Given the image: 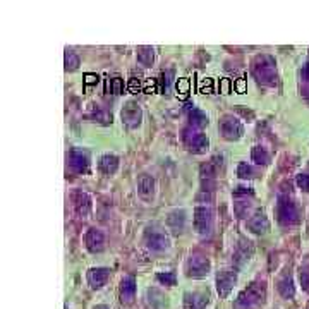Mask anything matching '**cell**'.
Returning <instances> with one entry per match:
<instances>
[{
    "mask_svg": "<svg viewBox=\"0 0 309 309\" xmlns=\"http://www.w3.org/2000/svg\"><path fill=\"white\" fill-rule=\"evenodd\" d=\"M122 292L124 294H127L129 297L132 295V292H134V285H132V280H126L122 282Z\"/></svg>",
    "mask_w": 309,
    "mask_h": 309,
    "instance_id": "cell-4",
    "label": "cell"
},
{
    "mask_svg": "<svg viewBox=\"0 0 309 309\" xmlns=\"http://www.w3.org/2000/svg\"><path fill=\"white\" fill-rule=\"evenodd\" d=\"M300 282H302L304 290H309V271H302L300 273Z\"/></svg>",
    "mask_w": 309,
    "mask_h": 309,
    "instance_id": "cell-5",
    "label": "cell"
},
{
    "mask_svg": "<svg viewBox=\"0 0 309 309\" xmlns=\"http://www.w3.org/2000/svg\"><path fill=\"white\" fill-rule=\"evenodd\" d=\"M189 304H191V307L193 309H203L204 307V304L208 302V299L204 297V295H198V294H194V295H189Z\"/></svg>",
    "mask_w": 309,
    "mask_h": 309,
    "instance_id": "cell-2",
    "label": "cell"
},
{
    "mask_svg": "<svg viewBox=\"0 0 309 309\" xmlns=\"http://www.w3.org/2000/svg\"><path fill=\"white\" fill-rule=\"evenodd\" d=\"M280 292H282L283 297H292V295H294V287H292V282L289 280V282L282 283Z\"/></svg>",
    "mask_w": 309,
    "mask_h": 309,
    "instance_id": "cell-3",
    "label": "cell"
},
{
    "mask_svg": "<svg viewBox=\"0 0 309 309\" xmlns=\"http://www.w3.org/2000/svg\"><path fill=\"white\" fill-rule=\"evenodd\" d=\"M107 273L105 270H93V273L90 275V282L93 287H102V283L105 282Z\"/></svg>",
    "mask_w": 309,
    "mask_h": 309,
    "instance_id": "cell-1",
    "label": "cell"
}]
</instances>
